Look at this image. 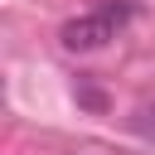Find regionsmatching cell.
I'll return each instance as SVG.
<instances>
[{
    "instance_id": "6da1fadb",
    "label": "cell",
    "mask_w": 155,
    "mask_h": 155,
    "mask_svg": "<svg viewBox=\"0 0 155 155\" xmlns=\"http://www.w3.org/2000/svg\"><path fill=\"white\" fill-rule=\"evenodd\" d=\"M126 19H131V0H107V5L87 10V15L63 19L58 44H63L68 53H97V48H107V44L121 34V24H126Z\"/></svg>"
},
{
    "instance_id": "7a4b0ae2",
    "label": "cell",
    "mask_w": 155,
    "mask_h": 155,
    "mask_svg": "<svg viewBox=\"0 0 155 155\" xmlns=\"http://www.w3.org/2000/svg\"><path fill=\"white\" fill-rule=\"evenodd\" d=\"M73 92H78V102H82V107H92V111H107V97H102V87H92V82H78Z\"/></svg>"
},
{
    "instance_id": "3957f363",
    "label": "cell",
    "mask_w": 155,
    "mask_h": 155,
    "mask_svg": "<svg viewBox=\"0 0 155 155\" xmlns=\"http://www.w3.org/2000/svg\"><path fill=\"white\" fill-rule=\"evenodd\" d=\"M68 155H121V150H116V145H102V140H78Z\"/></svg>"
},
{
    "instance_id": "277c9868",
    "label": "cell",
    "mask_w": 155,
    "mask_h": 155,
    "mask_svg": "<svg viewBox=\"0 0 155 155\" xmlns=\"http://www.w3.org/2000/svg\"><path fill=\"white\" fill-rule=\"evenodd\" d=\"M131 126H136L140 136H155V111H150V107H140V111L131 116Z\"/></svg>"
}]
</instances>
